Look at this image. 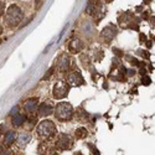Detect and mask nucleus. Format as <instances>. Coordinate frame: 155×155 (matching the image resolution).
I'll return each instance as SVG.
<instances>
[{"label": "nucleus", "instance_id": "27", "mask_svg": "<svg viewBox=\"0 0 155 155\" xmlns=\"http://www.w3.org/2000/svg\"><path fill=\"white\" fill-rule=\"evenodd\" d=\"M29 123H30V124H31V125H32V124H34V125H35V124H36V123H37V119H36V118H35V117H32V118H30V120H29Z\"/></svg>", "mask_w": 155, "mask_h": 155}, {"label": "nucleus", "instance_id": "2", "mask_svg": "<svg viewBox=\"0 0 155 155\" xmlns=\"http://www.w3.org/2000/svg\"><path fill=\"white\" fill-rule=\"evenodd\" d=\"M55 115L56 118L61 122H66V120H70L73 115V108L70 103H66V102H61L56 106L55 108Z\"/></svg>", "mask_w": 155, "mask_h": 155}, {"label": "nucleus", "instance_id": "11", "mask_svg": "<svg viewBox=\"0 0 155 155\" xmlns=\"http://www.w3.org/2000/svg\"><path fill=\"white\" fill-rule=\"evenodd\" d=\"M24 107H25V109H26V112L32 113L34 110L37 109V99H36V98H30V99H28L26 102L24 103Z\"/></svg>", "mask_w": 155, "mask_h": 155}, {"label": "nucleus", "instance_id": "24", "mask_svg": "<svg viewBox=\"0 0 155 155\" xmlns=\"http://www.w3.org/2000/svg\"><path fill=\"white\" fill-rule=\"evenodd\" d=\"M125 73H127V68H125L124 66H122V67L119 68V74L122 76V74H125Z\"/></svg>", "mask_w": 155, "mask_h": 155}, {"label": "nucleus", "instance_id": "12", "mask_svg": "<svg viewBox=\"0 0 155 155\" xmlns=\"http://www.w3.org/2000/svg\"><path fill=\"white\" fill-rule=\"evenodd\" d=\"M25 122H26V117L24 114H16L14 118H12V125L14 127H21Z\"/></svg>", "mask_w": 155, "mask_h": 155}, {"label": "nucleus", "instance_id": "31", "mask_svg": "<svg viewBox=\"0 0 155 155\" xmlns=\"http://www.w3.org/2000/svg\"><path fill=\"white\" fill-rule=\"evenodd\" d=\"M151 45H153V42H151V41H149V42H148V47H151Z\"/></svg>", "mask_w": 155, "mask_h": 155}, {"label": "nucleus", "instance_id": "6", "mask_svg": "<svg viewBox=\"0 0 155 155\" xmlns=\"http://www.w3.org/2000/svg\"><path fill=\"white\" fill-rule=\"evenodd\" d=\"M72 145V138L67 134H61L56 141V148L60 150H68Z\"/></svg>", "mask_w": 155, "mask_h": 155}, {"label": "nucleus", "instance_id": "1", "mask_svg": "<svg viewBox=\"0 0 155 155\" xmlns=\"http://www.w3.org/2000/svg\"><path fill=\"white\" fill-rule=\"evenodd\" d=\"M22 16L24 15H22L21 9L18 5H11L9 8V10L6 11V14H5V22L10 28L18 26L22 20Z\"/></svg>", "mask_w": 155, "mask_h": 155}, {"label": "nucleus", "instance_id": "9", "mask_svg": "<svg viewBox=\"0 0 155 155\" xmlns=\"http://www.w3.org/2000/svg\"><path fill=\"white\" fill-rule=\"evenodd\" d=\"M37 110H38V114H40L41 117H47V115H50L54 112V107L50 106L48 103H41V104L38 106Z\"/></svg>", "mask_w": 155, "mask_h": 155}, {"label": "nucleus", "instance_id": "8", "mask_svg": "<svg viewBox=\"0 0 155 155\" xmlns=\"http://www.w3.org/2000/svg\"><path fill=\"white\" fill-rule=\"evenodd\" d=\"M57 68L61 71H67L70 68V58L67 55H61L57 60Z\"/></svg>", "mask_w": 155, "mask_h": 155}, {"label": "nucleus", "instance_id": "4", "mask_svg": "<svg viewBox=\"0 0 155 155\" xmlns=\"http://www.w3.org/2000/svg\"><path fill=\"white\" fill-rule=\"evenodd\" d=\"M52 94H54V97L56 99H62L64 97H67V94H68V86L64 82H62V81H58L54 86Z\"/></svg>", "mask_w": 155, "mask_h": 155}, {"label": "nucleus", "instance_id": "3", "mask_svg": "<svg viewBox=\"0 0 155 155\" xmlns=\"http://www.w3.org/2000/svg\"><path fill=\"white\" fill-rule=\"evenodd\" d=\"M37 134L42 139H48L56 134V125L51 120H44L37 127Z\"/></svg>", "mask_w": 155, "mask_h": 155}, {"label": "nucleus", "instance_id": "20", "mask_svg": "<svg viewBox=\"0 0 155 155\" xmlns=\"http://www.w3.org/2000/svg\"><path fill=\"white\" fill-rule=\"evenodd\" d=\"M138 54H139L140 56H143V57H145V58H149V54L147 52V51H138Z\"/></svg>", "mask_w": 155, "mask_h": 155}, {"label": "nucleus", "instance_id": "32", "mask_svg": "<svg viewBox=\"0 0 155 155\" xmlns=\"http://www.w3.org/2000/svg\"><path fill=\"white\" fill-rule=\"evenodd\" d=\"M150 2H151V0H144V3H145V4H149Z\"/></svg>", "mask_w": 155, "mask_h": 155}, {"label": "nucleus", "instance_id": "16", "mask_svg": "<svg viewBox=\"0 0 155 155\" xmlns=\"http://www.w3.org/2000/svg\"><path fill=\"white\" fill-rule=\"evenodd\" d=\"M141 83H143L144 86H149L151 83V80L149 76H143V80H141Z\"/></svg>", "mask_w": 155, "mask_h": 155}, {"label": "nucleus", "instance_id": "30", "mask_svg": "<svg viewBox=\"0 0 155 155\" xmlns=\"http://www.w3.org/2000/svg\"><path fill=\"white\" fill-rule=\"evenodd\" d=\"M73 155H83V154H82V153H80V151H77V153H74Z\"/></svg>", "mask_w": 155, "mask_h": 155}, {"label": "nucleus", "instance_id": "17", "mask_svg": "<svg viewBox=\"0 0 155 155\" xmlns=\"http://www.w3.org/2000/svg\"><path fill=\"white\" fill-rule=\"evenodd\" d=\"M52 73H54V67L48 70V72H47V73H46V74L44 76V78H42V80H48V78H50V77H51V76H52Z\"/></svg>", "mask_w": 155, "mask_h": 155}, {"label": "nucleus", "instance_id": "21", "mask_svg": "<svg viewBox=\"0 0 155 155\" xmlns=\"http://www.w3.org/2000/svg\"><path fill=\"white\" fill-rule=\"evenodd\" d=\"M88 147H89V148H91V150H92V153H94V155H101V154H99V151H98V150L96 149V147H93L92 144H89Z\"/></svg>", "mask_w": 155, "mask_h": 155}, {"label": "nucleus", "instance_id": "10", "mask_svg": "<svg viewBox=\"0 0 155 155\" xmlns=\"http://www.w3.org/2000/svg\"><path fill=\"white\" fill-rule=\"evenodd\" d=\"M83 42L80 40V38H76V40H73V41H71V44H70V46H68V48H70V52L71 54H78L80 51L83 48Z\"/></svg>", "mask_w": 155, "mask_h": 155}, {"label": "nucleus", "instance_id": "13", "mask_svg": "<svg viewBox=\"0 0 155 155\" xmlns=\"http://www.w3.org/2000/svg\"><path fill=\"white\" fill-rule=\"evenodd\" d=\"M30 139H31V137H30L29 133H21V134L19 135V138H18V144H19L20 147L26 145L29 141H30Z\"/></svg>", "mask_w": 155, "mask_h": 155}, {"label": "nucleus", "instance_id": "28", "mask_svg": "<svg viewBox=\"0 0 155 155\" xmlns=\"http://www.w3.org/2000/svg\"><path fill=\"white\" fill-rule=\"evenodd\" d=\"M128 73H129V76H134V74H135V71H134V70H129Z\"/></svg>", "mask_w": 155, "mask_h": 155}, {"label": "nucleus", "instance_id": "26", "mask_svg": "<svg viewBox=\"0 0 155 155\" xmlns=\"http://www.w3.org/2000/svg\"><path fill=\"white\" fill-rule=\"evenodd\" d=\"M42 2H44V0H36V2H35V6H36V9L40 8V5H41Z\"/></svg>", "mask_w": 155, "mask_h": 155}, {"label": "nucleus", "instance_id": "33", "mask_svg": "<svg viewBox=\"0 0 155 155\" xmlns=\"http://www.w3.org/2000/svg\"><path fill=\"white\" fill-rule=\"evenodd\" d=\"M3 153V147H2V144H0V154Z\"/></svg>", "mask_w": 155, "mask_h": 155}, {"label": "nucleus", "instance_id": "23", "mask_svg": "<svg viewBox=\"0 0 155 155\" xmlns=\"http://www.w3.org/2000/svg\"><path fill=\"white\" fill-rule=\"evenodd\" d=\"M130 62H132L133 66H140V62H139L137 58H132V60H130Z\"/></svg>", "mask_w": 155, "mask_h": 155}, {"label": "nucleus", "instance_id": "29", "mask_svg": "<svg viewBox=\"0 0 155 155\" xmlns=\"http://www.w3.org/2000/svg\"><path fill=\"white\" fill-rule=\"evenodd\" d=\"M145 72H147V71H145V68L141 67V70H140V74H141V76H144V74H145Z\"/></svg>", "mask_w": 155, "mask_h": 155}, {"label": "nucleus", "instance_id": "5", "mask_svg": "<svg viewBox=\"0 0 155 155\" xmlns=\"http://www.w3.org/2000/svg\"><path fill=\"white\" fill-rule=\"evenodd\" d=\"M117 32H118L117 26L113 25V24H109L108 26H106L104 29H103V31L101 32V37L104 42H109L110 40H113V38L115 37Z\"/></svg>", "mask_w": 155, "mask_h": 155}, {"label": "nucleus", "instance_id": "25", "mask_svg": "<svg viewBox=\"0 0 155 155\" xmlns=\"http://www.w3.org/2000/svg\"><path fill=\"white\" fill-rule=\"evenodd\" d=\"M139 37H140V42H145V41H147V36H145L144 34H140Z\"/></svg>", "mask_w": 155, "mask_h": 155}, {"label": "nucleus", "instance_id": "15", "mask_svg": "<svg viewBox=\"0 0 155 155\" xmlns=\"http://www.w3.org/2000/svg\"><path fill=\"white\" fill-rule=\"evenodd\" d=\"M74 135H76V138H78V139H83L84 137H87V130L84 128H78L76 130Z\"/></svg>", "mask_w": 155, "mask_h": 155}, {"label": "nucleus", "instance_id": "18", "mask_svg": "<svg viewBox=\"0 0 155 155\" xmlns=\"http://www.w3.org/2000/svg\"><path fill=\"white\" fill-rule=\"evenodd\" d=\"M113 52L115 54L117 57H123V51H120L119 48H113Z\"/></svg>", "mask_w": 155, "mask_h": 155}, {"label": "nucleus", "instance_id": "22", "mask_svg": "<svg viewBox=\"0 0 155 155\" xmlns=\"http://www.w3.org/2000/svg\"><path fill=\"white\" fill-rule=\"evenodd\" d=\"M18 112H19V107H18V106H15L14 108L11 109V112H10L9 114H10V115H14V114H18Z\"/></svg>", "mask_w": 155, "mask_h": 155}, {"label": "nucleus", "instance_id": "19", "mask_svg": "<svg viewBox=\"0 0 155 155\" xmlns=\"http://www.w3.org/2000/svg\"><path fill=\"white\" fill-rule=\"evenodd\" d=\"M4 9H5V3L0 0V16L4 14Z\"/></svg>", "mask_w": 155, "mask_h": 155}, {"label": "nucleus", "instance_id": "14", "mask_svg": "<svg viewBox=\"0 0 155 155\" xmlns=\"http://www.w3.org/2000/svg\"><path fill=\"white\" fill-rule=\"evenodd\" d=\"M16 139V134L14 132H8L5 134V138H4V144L5 145H11L14 143V140Z\"/></svg>", "mask_w": 155, "mask_h": 155}, {"label": "nucleus", "instance_id": "35", "mask_svg": "<svg viewBox=\"0 0 155 155\" xmlns=\"http://www.w3.org/2000/svg\"><path fill=\"white\" fill-rule=\"evenodd\" d=\"M106 2H107V3H109V2H112V0H106Z\"/></svg>", "mask_w": 155, "mask_h": 155}, {"label": "nucleus", "instance_id": "36", "mask_svg": "<svg viewBox=\"0 0 155 155\" xmlns=\"http://www.w3.org/2000/svg\"><path fill=\"white\" fill-rule=\"evenodd\" d=\"M0 42H2V41H0Z\"/></svg>", "mask_w": 155, "mask_h": 155}, {"label": "nucleus", "instance_id": "7", "mask_svg": "<svg viewBox=\"0 0 155 155\" xmlns=\"http://www.w3.org/2000/svg\"><path fill=\"white\" fill-rule=\"evenodd\" d=\"M67 80H68V83L71 86H81V84L84 83L83 77H82V74L80 72H71L68 74V78Z\"/></svg>", "mask_w": 155, "mask_h": 155}, {"label": "nucleus", "instance_id": "34", "mask_svg": "<svg viewBox=\"0 0 155 155\" xmlns=\"http://www.w3.org/2000/svg\"><path fill=\"white\" fill-rule=\"evenodd\" d=\"M3 32V28H2V25H0V34Z\"/></svg>", "mask_w": 155, "mask_h": 155}]
</instances>
